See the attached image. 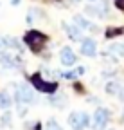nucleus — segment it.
Returning a JSON list of instances; mask_svg holds the SVG:
<instances>
[{"label":"nucleus","instance_id":"nucleus-4","mask_svg":"<svg viewBox=\"0 0 124 130\" xmlns=\"http://www.w3.org/2000/svg\"><path fill=\"white\" fill-rule=\"evenodd\" d=\"M108 123V110L106 108H97L94 114V128L95 130H104Z\"/></svg>","mask_w":124,"mask_h":130},{"label":"nucleus","instance_id":"nucleus-12","mask_svg":"<svg viewBox=\"0 0 124 130\" xmlns=\"http://www.w3.org/2000/svg\"><path fill=\"white\" fill-rule=\"evenodd\" d=\"M119 90H120V85L117 81H108L106 83V92L108 94H119Z\"/></svg>","mask_w":124,"mask_h":130},{"label":"nucleus","instance_id":"nucleus-20","mask_svg":"<svg viewBox=\"0 0 124 130\" xmlns=\"http://www.w3.org/2000/svg\"><path fill=\"white\" fill-rule=\"evenodd\" d=\"M88 2H95V0H88Z\"/></svg>","mask_w":124,"mask_h":130},{"label":"nucleus","instance_id":"nucleus-17","mask_svg":"<svg viewBox=\"0 0 124 130\" xmlns=\"http://www.w3.org/2000/svg\"><path fill=\"white\" fill-rule=\"evenodd\" d=\"M2 123H4V125H7V123H9V114H6V116L2 118Z\"/></svg>","mask_w":124,"mask_h":130},{"label":"nucleus","instance_id":"nucleus-6","mask_svg":"<svg viewBox=\"0 0 124 130\" xmlns=\"http://www.w3.org/2000/svg\"><path fill=\"white\" fill-rule=\"evenodd\" d=\"M81 53L85 56H95V42L92 38H85L81 43Z\"/></svg>","mask_w":124,"mask_h":130},{"label":"nucleus","instance_id":"nucleus-19","mask_svg":"<svg viewBox=\"0 0 124 130\" xmlns=\"http://www.w3.org/2000/svg\"><path fill=\"white\" fill-rule=\"evenodd\" d=\"M70 2H79V0H70Z\"/></svg>","mask_w":124,"mask_h":130},{"label":"nucleus","instance_id":"nucleus-2","mask_svg":"<svg viewBox=\"0 0 124 130\" xmlns=\"http://www.w3.org/2000/svg\"><path fill=\"white\" fill-rule=\"evenodd\" d=\"M31 81H33V85H34L40 92H47V94H51V92H54V90L58 89V85H56V83L41 79V76H40V74H34L33 78H31Z\"/></svg>","mask_w":124,"mask_h":130},{"label":"nucleus","instance_id":"nucleus-18","mask_svg":"<svg viewBox=\"0 0 124 130\" xmlns=\"http://www.w3.org/2000/svg\"><path fill=\"white\" fill-rule=\"evenodd\" d=\"M119 96H120V100H124V89H120V90H119Z\"/></svg>","mask_w":124,"mask_h":130},{"label":"nucleus","instance_id":"nucleus-14","mask_svg":"<svg viewBox=\"0 0 124 130\" xmlns=\"http://www.w3.org/2000/svg\"><path fill=\"white\" fill-rule=\"evenodd\" d=\"M88 123H90V121H88V116L83 112V114H81V125H83V128H86V126H88Z\"/></svg>","mask_w":124,"mask_h":130},{"label":"nucleus","instance_id":"nucleus-8","mask_svg":"<svg viewBox=\"0 0 124 130\" xmlns=\"http://www.w3.org/2000/svg\"><path fill=\"white\" fill-rule=\"evenodd\" d=\"M63 27H65V32L68 35L70 40H74V42L81 40V32H79V29H77V27H74V25H67V24H63Z\"/></svg>","mask_w":124,"mask_h":130},{"label":"nucleus","instance_id":"nucleus-10","mask_svg":"<svg viewBox=\"0 0 124 130\" xmlns=\"http://www.w3.org/2000/svg\"><path fill=\"white\" fill-rule=\"evenodd\" d=\"M0 63H2L6 69H13L14 67V60L9 54H0Z\"/></svg>","mask_w":124,"mask_h":130},{"label":"nucleus","instance_id":"nucleus-16","mask_svg":"<svg viewBox=\"0 0 124 130\" xmlns=\"http://www.w3.org/2000/svg\"><path fill=\"white\" fill-rule=\"evenodd\" d=\"M115 4H117V7H119V9H122V11H124V0H115Z\"/></svg>","mask_w":124,"mask_h":130},{"label":"nucleus","instance_id":"nucleus-9","mask_svg":"<svg viewBox=\"0 0 124 130\" xmlns=\"http://www.w3.org/2000/svg\"><path fill=\"white\" fill-rule=\"evenodd\" d=\"M74 22L77 24V27H79V29H90V22L85 18V16H81V14H76V16H74Z\"/></svg>","mask_w":124,"mask_h":130},{"label":"nucleus","instance_id":"nucleus-1","mask_svg":"<svg viewBox=\"0 0 124 130\" xmlns=\"http://www.w3.org/2000/svg\"><path fill=\"white\" fill-rule=\"evenodd\" d=\"M45 42H47L45 35H41V32H38V31H31V32L25 35V43L33 49V51H40V49L45 45Z\"/></svg>","mask_w":124,"mask_h":130},{"label":"nucleus","instance_id":"nucleus-3","mask_svg":"<svg viewBox=\"0 0 124 130\" xmlns=\"http://www.w3.org/2000/svg\"><path fill=\"white\" fill-rule=\"evenodd\" d=\"M16 101L20 103H33L34 101V94L27 85H20L16 89Z\"/></svg>","mask_w":124,"mask_h":130},{"label":"nucleus","instance_id":"nucleus-5","mask_svg":"<svg viewBox=\"0 0 124 130\" xmlns=\"http://www.w3.org/2000/svg\"><path fill=\"white\" fill-rule=\"evenodd\" d=\"M59 58H61V63L67 65V67H70V65L76 63V54L72 53V49H70V47H63V49H61Z\"/></svg>","mask_w":124,"mask_h":130},{"label":"nucleus","instance_id":"nucleus-11","mask_svg":"<svg viewBox=\"0 0 124 130\" xmlns=\"http://www.w3.org/2000/svg\"><path fill=\"white\" fill-rule=\"evenodd\" d=\"M11 107V98L7 92H0V108H9Z\"/></svg>","mask_w":124,"mask_h":130},{"label":"nucleus","instance_id":"nucleus-7","mask_svg":"<svg viewBox=\"0 0 124 130\" xmlns=\"http://www.w3.org/2000/svg\"><path fill=\"white\" fill-rule=\"evenodd\" d=\"M68 125L74 128V130H83V125H81V114L79 112H72L68 116Z\"/></svg>","mask_w":124,"mask_h":130},{"label":"nucleus","instance_id":"nucleus-13","mask_svg":"<svg viewBox=\"0 0 124 130\" xmlns=\"http://www.w3.org/2000/svg\"><path fill=\"white\" fill-rule=\"evenodd\" d=\"M110 51L124 56V43H113V45H110Z\"/></svg>","mask_w":124,"mask_h":130},{"label":"nucleus","instance_id":"nucleus-15","mask_svg":"<svg viewBox=\"0 0 124 130\" xmlns=\"http://www.w3.org/2000/svg\"><path fill=\"white\" fill-rule=\"evenodd\" d=\"M47 130H61V126H58V123H56V121H51Z\"/></svg>","mask_w":124,"mask_h":130}]
</instances>
